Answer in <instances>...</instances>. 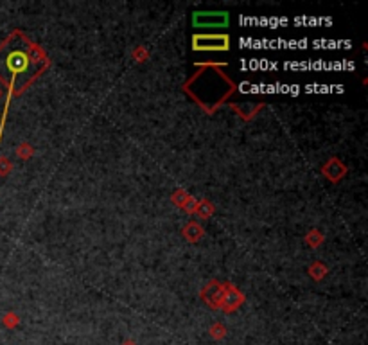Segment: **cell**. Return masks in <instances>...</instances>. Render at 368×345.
Returning a JSON list of instances; mask_svg holds the SVG:
<instances>
[{
	"label": "cell",
	"instance_id": "obj_1",
	"mask_svg": "<svg viewBox=\"0 0 368 345\" xmlns=\"http://www.w3.org/2000/svg\"><path fill=\"white\" fill-rule=\"evenodd\" d=\"M40 70L38 58L25 41H8L0 47V79L9 86L24 85Z\"/></svg>",
	"mask_w": 368,
	"mask_h": 345
},
{
	"label": "cell",
	"instance_id": "obj_2",
	"mask_svg": "<svg viewBox=\"0 0 368 345\" xmlns=\"http://www.w3.org/2000/svg\"><path fill=\"white\" fill-rule=\"evenodd\" d=\"M194 25L200 27H223L228 25V13H194Z\"/></svg>",
	"mask_w": 368,
	"mask_h": 345
},
{
	"label": "cell",
	"instance_id": "obj_3",
	"mask_svg": "<svg viewBox=\"0 0 368 345\" xmlns=\"http://www.w3.org/2000/svg\"><path fill=\"white\" fill-rule=\"evenodd\" d=\"M194 49L198 50H226L228 49V38L226 36H196L194 38Z\"/></svg>",
	"mask_w": 368,
	"mask_h": 345
}]
</instances>
